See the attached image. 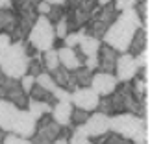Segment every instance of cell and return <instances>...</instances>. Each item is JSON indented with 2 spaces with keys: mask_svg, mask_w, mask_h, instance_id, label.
I'll return each mask as SVG.
<instances>
[{
  "mask_svg": "<svg viewBox=\"0 0 150 144\" xmlns=\"http://www.w3.org/2000/svg\"><path fill=\"white\" fill-rule=\"evenodd\" d=\"M96 111L106 113L108 117H113V114H119V113H134L146 120L148 118V98H145V100L137 98L130 81H122V83L119 81L117 89L111 94L102 96L98 100Z\"/></svg>",
  "mask_w": 150,
  "mask_h": 144,
  "instance_id": "cell-1",
  "label": "cell"
},
{
  "mask_svg": "<svg viewBox=\"0 0 150 144\" xmlns=\"http://www.w3.org/2000/svg\"><path fill=\"white\" fill-rule=\"evenodd\" d=\"M141 20L139 17H137L135 9L130 8V9H124L120 11L117 15V19H115L109 28L106 30V33L102 35L100 41H104V44H108V46H111L113 50H117L119 54H122V52L128 50V44L132 41V37H134V33L137 28H141Z\"/></svg>",
  "mask_w": 150,
  "mask_h": 144,
  "instance_id": "cell-2",
  "label": "cell"
},
{
  "mask_svg": "<svg viewBox=\"0 0 150 144\" xmlns=\"http://www.w3.org/2000/svg\"><path fill=\"white\" fill-rule=\"evenodd\" d=\"M109 131L135 144H148V126L146 120L134 113H119L109 117Z\"/></svg>",
  "mask_w": 150,
  "mask_h": 144,
  "instance_id": "cell-3",
  "label": "cell"
},
{
  "mask_svg": "<svg viewBox=\"0 0 150 144\" xmlns=\"http://www.w3.org/2000/svg\"><path fill=\"white\" fill-rule=\"evenodd\" d=\"M30 54H28V41H13L8 48L0 50V72L6 76L21 79L28 70Z\"/></svg>",
  "mask_w": 150,
  "mask_h": 144,
  "instance_id": "cell-4",
  "label": "cell"
},
{
  "mask_svg": "<svg viewBox=\"0 0 150 144\" xmlns=\"http://www.w3.org/2000/svg\"><path fill=\"white\" fill-rule=\"evenodd\" d=\"M26 41L37 52H45L48 48H54V44L57 41L54 24H52L45 15H39L35 19V22H33V26L30 28V32H28Z\"/></svg>",
  "mask_w": 150,
  "mask_h": 144,
  "instance_id": "cell-5",
  "label": "cell"
},
{
  "mask_svg": "<svg viewBox=\"0 0 150 144\" xmlns=\"http://www.w3.org/2000/svg\"><path fill=\"white\" fill-rule=\"evenodd\" d=\"M117 15H119V11L115 9L113 2H109L106 6H96L95 11L89 17V20L85 22V26H83L85 35H91L95 39H102V35L106 33L109 24L117 19Z\"/></svg>",
  "mask_w": 150,
  "mask_h": 144,
  "instance_id": "cell-6",
  "label": "cell"
},
{
  "mask_svg": "<svg viewBox=\"0 0 150 144\" xmlns=\"http://www.w3.org/2000/svg\"><path fill=\"white\" fill-rule=\"evenodd\" d=\"M0 98L15 103L19 109L28 107V94L22 91L21 81L15 78L6 76L4 72H0Z\"/></svg>",
  "mask_w": 150,
  "mask_h": 144,
  "instance_id": "cell-7",
  "label": "cell"
},
{
  "mask_svg": "<svg viewBox=\"0 0 150 144\" xmlns=\"http://www.w3.org/2000/svg\"><path fill=\"white\" fill-rule=\"evenodd\" d=\"M100 96L95 93L91 87H78L71 93V103L72 107L83 109V111H96V105H98Z\"/></svg>",
  "mask_w": 150,
  "mask_h": 144,
  "instance_id": "cell-8",
  "label": "cell"
},
{
  "mask_svg": "<svg viewBox=\"0 0 150 144\" xmlns=\"http://www.w3.org/2000/svg\"><path fill=\"white\" fill-rule=\"evenodd\" d=\"M82 126H83V131L89 139H96V137H100V135L109 133V117L106 113L93 111V113H89L87 120H85Z\"/></svg>",
  "mask_w": 150,
  "mask_h": 144,
  "instance_id": "cell-9",
  "label": "cell"
},
{
  "mask_svg": "<svg viewBox=\"0 0 150 144\" xmlns=\"http://www.w3.org/2000/svg\"><path fill=\"white\" fill-rule=\"evenodd\" d=\"M117 85H119V79L115 78V74L100 72V70H98L96 74H93V78H91V85H89V87H91L96 94L102 98V96L111 94L113 91L117 89Z\"/></svg>",
  "mask_w": 150,
  "mask_h": 144,
  "instance_id": "cell-10",
  "label": "cell"
},
{
  "mask_svg": "<svg viewBox=\"0 0 150 144\" xmlns=\"http://www.w3.org/2000/svg\"><path fill=\"white\" fill-rule=\"evenodd\" d=\"M35 122H37V118L33 117L28 109H21L19 117H17L15 124H13L11 133L19 135V137H24V139H30V137L35 133Z\"/></svg>",
  "mask_w": 150,
  "mask_h": 144,
  "instance_id": "cell-11",
  "label": "cell"
},
{
  "mask_svg": "<svg viewBox=\"0 0 150 144\" xmlns=\"http://www.w3.org/2000/svg\"><path fill=\"white\" fill-rule=\"evenodd\" d=\"M113 74H115V78H117L120 83H122V81H130V79L137 74V65H135L134 55H130L128 52L119 54L117 67H115V72Z\"/></svg>",
  "mask_w": 150,
  "mask_h": 144,
  "instance_id": "cell-12",
  "label": "cell"
},
{
  "mask_svg": "<svg viewBox=\"0 0 150 144\" xmlns=\"http://www.w3.org/2000/svg\"><path fill=\"white\" fill-rule=\"evenodd\" d=\"M96 57H98V70L100 72H109L113 74L115 72V67H117V59H119V52L113 50L111 46L108 44H100L98 52H96Z\"/></svg>",
  "mask_w": 150,
  "mask_h": 144,
  "instance_id": "cell-13",
  "label": "cell"
},
{
  "mask_svg": "<svg viewBox=\"0 0 150 144\" xmlns=\"http://www.w3.org/2000/svg\"><path fill=\"white\" fill-rule=\"evenodd\" d=\"M19 111L21 109L17 107L15 103L0 98V129L6 131V133H11L13 124H15L17 117H19Z\"/></svg>",
  "mask_w": 150,
  "mask_h": 144,
  "instance_id": "cell-14",
  "label": "cell"
},
{
  "mask_svg": "<svg viewBox=\"0 0 150 144\" xmlns=\"http://www.w3.org/2000/svg\"><path fill=\"white\" fill-rule=\"evenodd\" d=\"M71 113H72V103L71 102H56L54 105H52L50 117L56 124H59L61 128H72Z\"/></svg>",
  "mask_w": 150,
  "mask_h": 144,
  "instance_id": "cell-15",
  "label": "cell"
},
{
  "mask_svg": "<svg viewBox=\"0 0 150 144\" xmlns=\"http://www.w3.org/2000/svg\"><path fill=\"white\" fill-rule=\"evenodd\" d=\"M57 50V59H59V65L67 70H76L83 65V61L78 57L76 48H69V46H61L56 48Z\"/></svg>",
  "mask_w": 150,
  "mask_h": 144,
  "instance_id": "cell-16",
  "label": "cell"
},
{
  "mask_svg": "<svg viewBox=\"0 0 150 144\" xmlns=\"http://www.w3.org/2000/svg\"><path fill=\"white\" fill-rule=\"evenodd\" d=\"M148 48V28H137L135 33H134V37H132V41L128 44V54L130 55H139L143 50H146Z\"/></svg>",
  "mask_w": 150,
  "mask_h": 144,
  "instance_id": "cell-17",
  "label": "cell"
},
{
  "mask_svg": "<svg viewBox=\"0 0 150 144\" xmlns=\"http://www.w3.org/2000/svg\"><path fill=\"white\" fill-rule=\"evenodd\" d=\"M50 76L56 81L57 87L67 89L69 93H72L74 89H78L76 87V81H74V76H72V70H67V68H63L61 65L57 67V68H54V70L50 72Z\"/></svg>",
  "mask_w": 150,
  "mask_h": 144,
  "instance_id": "cell-18",
  "label": "cell"
},
{
  "mask_svg": "<svg viewBox=\"0 0 150 144\" xmlns=\"http://www.w3.org/2000/svg\"><path fill=\"white\" fill-rule=\"evenodd\" d=\"M100 44H102L100 39H95V37H91V35H83L76 48L83 54V57H87V55H95L96 52H98Z\"/></svg>",
  "mask_w": 150,
  "mask_h": 144,
  "instance_id": "cell-19",
  "label": "cell"
},
{
  "mask_svg": "<svg viewBox=\"0 0 150 144\" xmlns=\"http://www.w3.org/2000/svg\"><path fill=\"white\" fill-rule=\"evenodd\" d=\"M15 13H13V9L11 8H2L0 9V33H9L11 35V32H13V28H15Z\"/></svg>",
  "mask_w": 150,
  "mask_h": 144,
  "instance_id": "cell-20",
  "label": "cell"
},
{
  "mask_svg": "<svg viewBox=\"0 0 150 144\" xmlns=\"http://www.w3.org/2000/svg\"><path fill=\"white\" fill-rule=\"evenodd\" d=\"M28 96H30V98H33V100H39V102L50 103V105H54V103H56V98H54V94H52L50 91L43 89L41 85H37V83H33V87L30 89V93H28Z\"/></svg>",
  "mask_w": 150,
  "mask_h": 144,
  "instance_id": "cell-21",
  "label": "cell"
},
{
  "mask_svg": "<svg viewBox=\"0 0 150 144\" xmlns=\"http://www.w3.org/2000/svg\"><path fill=\"white\" fill-rule=\"evenodd\" d=\"M28 111H30L35 118L43 117V114H48L52 111V105L50 103H45V102H39V100H33V98L28 96Z\"/></svg>",
  "mask_w": 150,
  "mask_h": 144,
  "instance_id": "cell-22",
  "label": "cell"
},
{
  "mask_svg": "<svg viewBox=\"0 0 150 144\" xmlns=\"http://www.w3.org/2000/svg\"><path fill=\"white\" fill-rule=\"evenodd\" d=\"M93 74H95L93 70L85 68L83 65L80 67V68H76V70H72V76H74V81H76V87H89Z\"/></svg>",
  "mask_w": 150,
  "mask_h": 144,
  "instance_id": "cell-23",
  "label": "cell"
},
{
  "mask_svg": "<svg viewBox=\"0 0 150 144\" xmlns=\"http://www.w3.org/2000/svg\"><path fill=\"white\" fill-rule=\"evenodd\" d=\"M91 142H93V144H135L134 140L124 139V137H120V135H117V133L100 135V137H96V139H93Z\"/></svg>",
  "mask_w": 150,
  "mask_h": 144,
  "instance_id": "cell-24",
  "label": "cell"
},
{
  "mask_svg": "<svg viewBox=\"0 0 150 144\" xmlns=\"http://www.w3.org/2000/svg\"><path fill=\"white\" fill-rule=\"evenodd\" d=\"M41 59H43V67L47 68L48 72H52L54 68L59 67V59H57V50H56V48H48V50H45Z\"/></svg>",
  "mask_w": 150,
  "mask_h": 144,
  "instance_id": "cell-25",
  "label": "cell"
},
{
  "mask_svg": "<svg viewBox=\"0 0 150 144\" xmlns=\"http://www.w3.org/2000/svg\"><path fill=\"white\" fill-rule=\"evenodd\" d=\"M85 35V30L80 28V30H74V32H69L65 37H63V46H69V48H76L82 37Z\"/></svg>",
  "mask_w": 150,
  "mask_h": 144,
  "instance_id": "cell-26",
  "label": "cell"
},
{
  "mask_svg": "<svg viewBox=\"0 0 150 144\" xmlns=\"http://www.w3.org/2000/svg\"><path fill=\"white\" fill-rule=\"evenodd\" d=\"M134 9L139 17L143 28H148V0H137L134 4Z\"/></svg>",
  "mask_w": 150,
  "mask_h": 144,
  "instance_id": "cell-27",
  "label": "cell"
},
{
  "mask_svg": "<svg viewBox=\"0 0 150 144\" xmlns=\"http://www.w3.org/2000/svg\"><path fill=\"white\" fill-rule=\"evenodd\" d=\"M89 113L83 111V109H78V107H72V113H71V124L72 126H82L85 120H87Z\"/></svg>",
  "mask_w": 150,
  "mask_h": 144,
  "instance_id": "cell-28",
  "label": "cell"
},
{
  "mask_svg": "<svg viewBox=\"0 0 150 144\" xmlns=\"http://www.w3.org/2000/svg\"><path fill=\"white\" fill-rule=\"evenodd\" d=\"M63 15H65V6H52L48 15H45V17H47L52 24H56L59 19H63Z\"/></svg>",
  "mask_w": 150,
  "mask_h": 144,
  "instance_id": "cell-29",
  "label": "cell"
},
{
  "mask_svg": "<svg viewBox=\"0 0 150 144\" xmlns=\"http://www.w3.org/2000/svg\"><path fill=\"white\" fill-rule=\"evenodd\" d=\"M11 2V9H24V8H35V6L41 2V0H9Z\"/></svg>",
  "mask_w": 150,
  "mask_h": 144,
  "instance_id": "cell-30",
  "label": "cell"
},
{
  "mask_svg": "<svg viewBox=\"0 0 150 144\" xmlns=\"http://www.w3.org/2000/svg\"><path fill=\"white\" fill-rule=\"evenodd\" d=\"M54 30H56V39L63 41V37L69 33V28H67V22H65V15H63V19H59L54 24Z\"/></svg>",
  "mask_w": 150,
  "mask_h": 144,
  "instance_id": "cell-31",
  "label": "cell"
},
{
  "mask_svg": "<svg viewBox=\"0 0 150 144\" xmlns=\"http://www.w3.org/2000/svg\"><path fill=\"white\" fill-rule=\"evenodd\" d=\"M2 144H32V140L24 139V137H19V135H13V133H6Z\"/></svg>",
  "mask_w": 150,
  "mask_h": 144,
  "instance_id": "cell-32",
  "label": "cell"
},
{
  "mask_svg": "<svg viewBox=\"0 0 150 144\" xmlns=\"http://www.w3.org/2000/svg\"><path fill=\"white\" fill-rule=\"evenodd\" d=\"M21 87H22V91H24V93L28 94L30 93V89L33 87V83H35V76H30V74H24V76H22L21 79Z\"/></svg>",
  "mask_w": 150,
  "mask_h": 144,
  "instance_id": "cell-33",
  "label": "cell"
},
{
  "mask_svg": "<svg viewBox=\"0 0 150 144\" xmlns=\"http://www.w3.org/2000/svg\"><path fill=\"white\" fill-rule=\"evenodd\" d=\"M135 2H137V0H113V6H115V9L120 13V11H124V9L134 8Z\"/></svg>",
  "mask_w": 150,
  "mask_h": 144,
  "instance_id": "cell-34",
  "label": "cell"
},
{
  "mask_svg": "<svg viewBox=\"0 0 150 144\" xmlns=\"http://www.w3.org/2000/svg\"><path fill=\"white\" fill-rule=\"evenodd\" d=\"M134 59H135V65H137V68L148 67V48H146V50H143L139 55H135V57H134Z\"/></svg>",
  "mask_w": 150,
  "mask_h": 144,
  "instance_id": "cell-35",
  "label": "cell"
},
{
  "mask_svg": "<svg viewBox=\"0 0 150 144\" xmlns=\"http://www.w3.org/2000/svg\"><path fill=\"white\" fill-rule=\"evenodd\" d=\"M83 67L85 68H89V70H96V67H98V57H96V54L95 55H87L83 59Z\"/></svg>",
  "mask_w": 150,
  "mask_h": 144,
  "instance_id": "cell-36",
  "label": "cell"
},
{
  "mask_svg": "<svg viewBox=\"0 0 150 144\" xmlns=\"http://www.w3.org/2000/svg\"><path fill=\"white\" fill-rule=\"evenodd\" d=\"M52 6L48 2H45V0H41L37 6H35V11H37V15H48V11H50Z\"/></svg>",
  "mask_w": 150,
  "mask_h": 144,
  "instance_id": "cell-37",
  "label": "cell"
},
{
  "mask_svg": "<svg viewBox=\"0 0 150 144\" xmlns=\"http://www.w3.org/2000/svg\"><path fill=\"white\" fill-rule=\"evenodd\" d=\"M11 43H13V39H11L9 33H0V50L8 48Z\"/></svg>",
  "mask_w": 150,
  "mask_h": 144,
  "instance_id": "cell-38",
  "label": "cell"
},
{
  "mask_svg": "<svg viewBox=\"0 0 150 144\" xmlns=\"http://www.w3.org/2000/svg\"><path fill=\"white\" fill-rule=\"evenodd\" d=\"M52 144H69V139H67V137H63V135H59V137H56V139H54Z\"/></svg>",
  "mask_w": 150,
  "mask_h": 144,
  "instance_id": "cell-39",
  "label": "cell"
},
{
  "mask_svg": "<svg viewBox=\"0 0 150 144\" xmlns=\"http://www.w3.org/2000/svg\"><path fill=\"white\" fill-rule=\"evenodd\" d=\"M45 2H48L50 6H65V0H45Z\"/></svg>",
  "mask_w": 150,
  "mask_h": 144,
  "instance_id": "cell-40",
  "label": "cell"
},
{
  "mask_svg": "<svg viewBox=\"0 0 150 144\" xmlns=\"http://www.w3.org/2000/svg\"><path fill=\"white\" fill-rule=\"evenodd\" d=\"M2 8H11V2L9 0H0V9Z\"/></svg>",
  "mask_w": 150,
  "mask_h": 144,
  "instance_id": "cell-41",
  "label": "cell"
},
{
  "mask_svg": "<svg viewBox=\"0 0 150 144\" xmlns=\"http://www.w3.org/2000/svg\"><path fill=\"white\" fill-rule=\"evenodd\" d=\"M109 2H113V0H96V6H106Z\"/></svg>",
  "mask_w": 150,
  "mask_h": 144,
  "instance_id": "cell-42",
  "label": "cell"
},
{
  "mask_svg": "<svg viewBox=\"0 0 150 144\" xmlns=\"http://www.w3.org/2000/svg\"><path fill=\"white\" fill-rule=\"evenodd\" d=\"M4 137H6V131H2V129H0V144L4 142Z\"/></svg>",
  "mask_w": 150,
  "mask_h": 144,
  "instance_id": "cell-43",
  "label": "cell"
},
{
  "mask_svg": "<svg viewBox=\"0 0 150 144\" xmlns=\"http://www.w3.org/2000/svg\"><path fill=\"white\" fill-rule=\"evenodd\" d=\"M91 144H93V142H91Z\"/></svg>",
  "mask_w": 150,
  "mask_h": 144,
  "instance_id": "cell-44",
  "label": "cell"
}]
</instances>
